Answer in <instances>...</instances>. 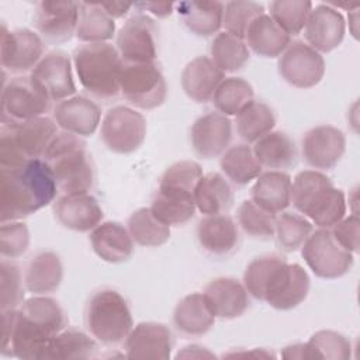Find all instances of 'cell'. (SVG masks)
Wrapping results in <instances>:
<instances>
[{
	"instance_id": "obj_52",
	"label": "cell",
	"mask_w": 360,
	"mask_h": 360,
	"mask_svg": "<svg viewBox=\"0 0 360 360\" xmlns=\"http://www.w3.org/2000/svg\"><path fill=\"white\" fill-rule=\"evenodd\" d=\"M335 240L347 252L357 253L359 252V232H360V219L357 214H352L349 217H343L339 222H336L330 229Z\"/></svg>"
},
{
	"instance_id": "obj_24",
	"label": "cell",
	"mask_w": 360,
	"mask_h": 360,
	"mask_svg": "<svg viewBox=\"0 0 360 360\" xmlns=\"http://www.w3.org/2000/svg\"><path fill=\"white\" fill-rule=\"evenodd\" d=\"M204 295L219 319H235L242 316L249 308V294L239 280L233 277H217L211 280Z\"/></svg>"
},
{
	"instance_id": "obj_46",
	"label": "cell",
	"mask_w": 360,
	"mask_h": 360,
	"mask_svg": "<svg viewBox=\"0 0 360 360\" xmlns=\"http://www.w3.org/2000/svg\"><path fill=\"white\" fill-rule=\"evenodd\" d=\"M238 224L242 231L255 239H270L274 236L276 226V214H271L252 200H245L238 207Z\"/></svg>"
},
{
	"instance_id": "obj_43",
	"label": "cell",
	"mask_w": 360,
	"mask_h": 360,
	"mask_svg": "<svg viewBox=\"0 0 360 360\" xmlns=\"http://www.w3.org/2000/svg\"><path fill=\"white\" fill-rule=\"evenodd\" d=\"M314 231L312 222L300 214L281 212L276 218L274 238L280 250L285 253L295 252L302 248L311 232Z\"/></svg>"
},
{
	"instance_id": "obj_15",
	"label": "cell",
	"mask_w": 360,
	"mask_h": 360,
	"mask_svg": "<svg viewBox=\"0 0 360 360\" xmlns=\"http://www.w3.org/2000/svg\"><path fill=\"white\" fill-rule=\"evenodd\" d=\"M278 75L297 89L316 86L325 75L323 56L304 41H292L278 56Z\"/></svg>"
},
{
	"instance_id": "obj_26",
	"label": "cell",
	"mask_w": 360,
	"mask_h": 360,
	"mask_svg": "<svg viewBox=\"0 0 360 360\" xmlns=\"http://www.w3.org/2000/svg\"><path fill=\"white\" fill-rule=\"evenodd\" d=\"M225 79V73L208 56L191 59L181 72V89L195 103H208Z\"/></svg>"
},
{
	"instance_id": "obj_25",
	"label": "cell",
	"mask_w": 360,
	"mask_h": 360,
	"mask_svg": "<svg viewBox=\"0 0 360 360\" xmlns=\"http://www.w3.org/2000/svg\"><path fill=\"white\" fill-rule=\"evenodd\" d=\"M200 246L212 256H228L239 243V231L235 219L226 214L205 215L197 225Z\"/></svg>"
},
{
	"instance_id": "obj_45",
	"label": "cell",
	"mask_w": 360,
	"mask_h": 360,
	"mask_svg": "<svg viewBox=\"0 0 360 360\" xmlns=\"http://www.w3.org/2000/svg\"><path fill=\"white\" fill-rule=\"evenodd\" d=\"M307 343L309 359H326V360H346L352 357L350 340L330 329H322L315 332Z\"/></svg>"
},
{
	"instance_id": "obj_18",
	"label": "cell",
	"mask_w": 360,
	"mask_h": 360,
	"mask_svg": "<svg viewBox=\"0 0 360 360\" xmlns=\"http://www.w3.org/2000/svg\"><path fill=\"white\" fill-rule=\"evenodd\" d=\"M304 162L314 170L333 169L345 155L346 136L333 125H318L311 128L302 138Z\"/></svg>"
},
{
	"instance_id": "obj_29",
	"label": "cell",
	"mask_w": 360,
	"mask_h": 360,
	"mask_svg": "<svg viewBox=\"0 0 360 360\" xmlns=\"http://www.w3.org/2000/svg\"><path fill=\"white\" fill-rule=\"evenodd\" d=\"M291 181L285 172H262L252 186L250 200L260 208L277 215L291 204Z\"/></svg>"
},
{
	"instance_id": "obj_56",
	"label": "cell",
	"mask_w": 360,
	"mask_h": 360,
	"mask_svg": "<svg viewBox=\"0 0 360 360\" xmlns=\"http://www.w3.org/2000/svg\"><path fill=\"white\" fill-rule=\"evenodd\" d=\"M281 357L283 359H301V360L309 359L307 343H294V345L285 346L281 352Z\"/></svg>"
},
{
	"instance_id": "obj_23",
	"label": "cell",
	"mask_w": 360,
	"mask_h": 360,
	"mask_svg": "<svg viewBox=\"0 0 360 360\" xmlns=\"http://www.w3.org/2000/svg\"><path fill=\"white\" fill-rule=\"evenodd\" d=\"M53 117L62 131L84 138L93 135L101 124V108L87 97L73 96L56 104Z\"/></svg>"
},
{
	"instance_id": "obj_48",
	"label": "cell",
	"mask_w": 360,
	"mask_h": 360,
	"mask_svg": "<svg viewBox=\"0 0 360 360\" xmlns=\"http://www.w3.org/2000/svg\"><path fill=\"white\" fill-rule=\"evenodd\" d=\"M262 14H264V7L260 3L250 0L228 1L224 7L222 27L226 32L245 39L248 28Z\"/></svg>"
},
{
	"instance_id": "obj_12",
	"label": "cell",
	"mask_w": 360,
	"mask_h": 360,
	"mask_svg": "<svg viewBox=\"0 0 360 360\" xmlns=\"http://www.w3.org/2000/svg\"><path fill=\"white\" fill-rule=\"evenodd\" d=\"M52 101L34 84L30 76L6 82L1 93V122H24L44 117Z\"/></svg>"
},
{
	"instance_id": "obj_34",
	"label": "cell",
	"mask_w": 360,
	"mask_h": 360,
	"mask_svg": "<svg viewBox=\"0 0 360 360\" xmlns=\"http://www.w3.org/2000/svg\"><path fill=\"white\" fill-rule=\"evenodd\" d=\"M195 208L204 215L225 214L233 204V190L229 181L217 172L202 174L194 188Z\"/></svg>"
},
{
	"instance_id": "obj_28",
	"label": "cell",
	"mask_w": 360,
	"mask_h": 360,
	"mask_svg": "<svg viewBox=\"0 0 360 360\" xmlns=\"http://www.w3.org/2000/svg\"><path fill=\"white\" fill-rule=\"evenodd\" d=\"M215 319L204 292H191L183 297L173 311L174 328L186 338L205 335L214 326Z\"/></svg>"
},
{
	"instance_id": "obj_17",
	"label": "cell",
	"mask_w": 360,
	"mask_h": 360,
	"mask_svg": "<svg viewBox=\"0 0 360 360\" xmlns=\"http://www.w3.org/2000/svg\"><path fill=\"white\" fill-rule=\"evenodd\" d=\"M34 84L51 100L63 101L73 97L76 84L72 73V60L62 51L45 53L30 75Z\"/></svg>"
},
{
	"instance_id": "obj_53",
	"label": "cell",
	"mask_w": 360,
	"mask_h": 360,
	"mask_svg": "<svg viewBox=\"0 0 360 360\" xmlns=\"http://www.w3.org/2000/svg\"><path fill=\"white\" fill-rule=\"evenodd\" d=\"M135 8H139L141 11H149L153 15L159 17V18H165L169 17L173 11L174 4L173 3H150V1H142V3H136L134 4Z\"/></svg>"
},
{
	"instance_id": "obj_33",
	"label": "cell",
	"mask_w": 360,
	"mask_h": 360,
	"mask_svg": "<svg viewBox=\"0 0 360 360\" xmlns=\"http://www.w3.org/2000/svg\"><path fill=\"white\" fill-rule=\"evenodd\" d=\"M256 159L262 167L270 170L290 169L298 160V150L295 142L283 131H271L257 139L252 148Z\"/></svg>"
},
{
	"instance_id": "obj_40",
	"label": "cell",
	"mask_w": 360,
	"mask_h": 360,
	"mask_svg": "<svg viewBox=\"0 0 360 360\" xmlns=\"http://www.w3.org/2000/svg\"><path fill=\"white\" fill-rule=\"evenodd\" d=\"M236 132L246 143H255L257 139L271 132L276 125V115L270 105L263 101L252 100L239 114L235 115Z\"/></svg>"
},
{
	"instance_id": "obj_9",
	"label": "cell",
	"mask_w": 360,
	"mask_h": 360,
	"mask_svg": "<svg viewBox=\"0 0 360 360\" xmlns=\"http://www.w3.org/2000/svg\"><path fill=\"white\" fill-rule=\"evenodd\" d=\"M120 93L139 110H153L166 101L167 84L159 66L152 63H122Z\"/></svg>"
},
{
	"instance_id": "obj_4",
	"label": "cell",
	"mask_w": 360,
	"mask_h": 360,
	"mask_svg": "<svg viewBox=\"0 0 360 360\" xmlns=\"http://www.w3.org/2000/svg\"><path fill=\"white\" fill-rule=\"evenodd\" d=\"M42 159L52 170L62 194L89 193L93 187L94 165L82 136L59 131Z\"/></svg>"
},
{
	"instance_id": "obj_38",
	"label": "cell",
	"mask_w": 360,
	"mask_h": 360,
	"mask_svg": "<svg viewBox=\"0 0 360 360\" xmlns=\"http://www.w3.org/2000/svg\"><path fill=\"white\" fill-rule=\"evenodd\" d=\"M115 34V22L100 3H80L76 38L84 44L107 42Z\"/></svg>"
},
{
	"instance_id": "obj_41",
	"label": "cell",
	"mask_w": 360,
	"mask_h": 360,
	"mask_svg": "<svg viewBox=\"0 0 360 360\" xmlns=\"http://www.w3.org/2000/svg\"><path fill=\"white\" fill-rule=\"evenodd\" d=\"M211 60L224 73H233L240 70L250 58L249 48L245 39L238 38L226 31L218 32L210 46Z\"/></svg>"
},
{
	"instance_id": "obj_1",
	"label": "cell",
	"mask_w": 360,
	"mask_h": 360,
	"mask_svg": "<svg viewBox=\"0 0 360 360\" xmlns=\"http://www.w3.org/2000/svg\"><path fill=\"white\" fill-rule=\"evenodd\" d=\"M243 285L255 300L277 311H290L305 301L311 280L298 263L276 253L255 257L245 269Z\"/></svg>"
},
{
	"instance_id": "obj_22",
	"label": "cell",
	"mask_w": 360,
	"mask_h": 360,
	"mask_svg": "<svg viewBox=\"0 0 360 360\" xmlns=\"http://www.w3.org/2000/svg\"><path fill=\"white\" fill-rule=\"evenodd\" d=\"M58 222L75 232H91L103 221V210L90 193L62 194L53 205Z\"/></svg>"
},
{
	"instance_id": "obj_6",
	"label": "cell",
	"mask_w": 360,
	"mask_h": 360,
	"mask_svg": "<svg viewBox=\"0 0 360 360\" xmlns=\"http://www.w3.org/2000/svg\"><path fill=\"white\" fill-rule=\"evenodd\" d=\"M58 132V124L46 115L24 122H1L0 169H14L31 159H42Z\"/></svg>"
},
{
	"instance_id": "obj_11",
	"label": "cell",
	"mask_w": 360,
	"mask_h": 360,
	"mask_svg": "<svg viewBox=\"0 0 360 360\" xmlns=\"http://www.w3.org/2000/svg\"><path fill=\"white\" fill-rule=\"evenodd\" d=\"M100 138L104 146L120 155L138 150L146 138V120L127 105L110 108L100 124Z\"/></svg>"
},
{
	"instance_id": "obj_35",
	"label": "cell",
	"mask_w": 360,
	"mask_h": 360,
	"mask_svg": "<svg viewBox=\"0 0 360 360\" xmlns=\"http://www.w3.org/2000/svg\"><path fill=\"white\" fill-rule=\"evenodd\" d=\"M174 6L183 24L197 37H211L222 27L225 4L221 1H181Z\"/></svg>"
},
{
	"instance_id": "obj_51",
	"label": "cell",
	"mask_w": 360,
	"mask_h": 360,
	"mask_svg": "<svg viewBox=\"0 0 360 360\" xmlns=\"http://www.w3.org/2000/svg\"><path fill=\"white\" fill-rule=\"evenodd\" d=\"M30 246L28 226L21 221L1 222L0 226V253L4 259L22 256Z\"/></svg>"
},
{
	"instance_id": "obj_27",
	"label": "cell",
	"mask_w": 360,
	"mask_h": 360,
	"mask_svg": "<svg viewBox=\"0 0 360 360\" xmlns=\"http://www.w3.org/2000/svg\"><path fill=\"white\" fill-rule=\"evenodd\" d=\"M134 240L128 229L117 221H105L90 232L93 252L107 263H124L134 252Z\"/></svg>"
},
{
	"instance_id": "obj_50",
	"label": "cell",
	"mask_w": 360,
	"mask_h": 360,
	"mask_svg": "<svg viewBox=\"0 0 360 360\" xmlns=\"http://www.w3.org/2000/svg\"><path fill=\"white\" fill-rule=\"evenodd\" d=\"M201 166L194 160H179L170 165L162 174L159 186L180 188L194 193V188L202 177Z\"/></svg>"
},
{
	"instance_id": "obj_32",
	"label": "cell",
	"mask_w": 360,
	"mask_h": 360,
	"mask_svg": "<svg viewBox=\"0 0 360 360\" xmlns=\"http://www.w3.org/2000/svg\"><path fill=\"white\" fill-rule=\"evenodd\" d=\"M245 39L248 48L262 58H278L291 42V37L266 13L250 24Z\"/></svg>"
},
{
	"instance_id": "obj_47",
	"label": "cell",
	"mask_w": 360,
	"mask_h": 360,
	"mask_svg": "<svg viewBox=\"0 0 360 360\" xmlns=\"http://www.w3.org/2000/svg\"><path fill=\"white\" fill-rule=\"evenodd\" d=\"M18 308L34 321L46 326L55 335H58L66 326V318L62 307L51 297L34 295L24 300Z\"/></svg>"
},
{
	"instance_id": "obj_3",
	"label": "cell",
	"mask_w": 360,
	"mask_h": 360,
	"mask_svg": "<svg viewBox=\"0 0 360 360\" xmlns=\"http://www.w3.org/2000/svg\"><path fill=\"white\" fill-rule=\"evenodd\" d=\"M291 202L318 228L330 229L346 217V195L319 170H302L291 181Z\"/></svg>"
},
{
	"instance_id": "obj_30",
	"label": "cell",
	"mask_w": 360,
	"mask_h": 360,
	"mask_svg": "<svg viewBox=\"0 0 360 360\" xmlns=\"http://www.w3.org/2000/svg\"><path fill=\"white\" fill-rule=\"evenodd\" d=\"M63 280L60 257L52 250H42L32 256L24 270V284L34 295H46L59 288Z\"/></svg>"
},
{
	"instance_id": "obj_37",
	"label": "cell",
	"mask_w": 360,
	"mask_h": 360,
	"mask_svg": "<svg viewBox=\"0 0 360 360\" xmlns=\"http://www.w3.org/2000/svg\"><path fill=\"white\" fill-rule=\"evenodd\" d=\"M219 166L225 177L236 186H246L256 180L263 169L248 143L229 146L221 155Z\"/></svg>"
},
{
	"instance_id": "obj_36",
	"label": "cell",
	"mask_w": 360,
	"mask_h": 360,
	"mask_svg": "<svg viewBox=\"0 0 360 360\" xmlns=\"http://www.w3.org/2000/svg\"><path fill=\"white\" fill-rule=\"evenodd\" d=\"M97 340L76 329H63L52 338L42 360H87L97 356Z\"/></svg>"
},
{
	"instance_id": "obj_10",
	"label": "cell",
	"mask_w": 360,
	"mask_h": 360,
	"mask_svg": "<svg viewBox=\"0 0 360 360\" xmlns=\"http://www.w3.org/2000/svg\"><path fill=\"white\" fill-rule=\"evenodd\" d=\"M301 255L311 271L325 280L339 278L347 274L354 263L353 253L343 249L329 229L312 231L301 248Z\"/></svg>"
},
{
	"instance_id": "obj_44",
	"label": "cell",
	"mask_w": 360,
	"mask_h": 360,
	"mask_svg": "<svg viewBox=\"0 0 360 360\" xmlns=\"http://www.w3.org/2000/svg\"><path fill=\"white\" fill-rule=\"evenodd\" d=\"M312 7L308 0H274L269 4V15L291 37L304 30Z\"/></svg>"
},
{
	"instance_id": "obj_5",
	"label": "cell",
	"mask_w": 360,
	"mask_h": 360,
	"mask_svg": "<svg viewBox=\"0 0 360 360\" xmlns=\"http://www.w3.org/2000/svg\"><path fill=\"white\" fill-rule=\"evenodd\" d=\"M122 63L120 52L108 42L83 44L73 52V66L82 87L104 101L120 94Z\"/></svg>"
},
{
	"instance_id": "obj_42",
	"label": "cell",
	"mask_w": 360,
	"mask_h": 360,
	"mask_svg": "<svg viewBox=\"0 0 360 360\" xmlns=\"http://www.w3.org/2000/svg\"><path fill=\"white\" fill-rule=\"evenodd\" d=\"M255 97L252 84L243 77H225L212 96V104L218 112L229 117L239 114Z\"/></svg>"
},
{
	"instance_id": "obj_16",
	"label": "cell",
	"mask_w": 360,
	"mask_h": 360,
	"mask_svg": "<svg viewBox=\"0 0 360 360\" xmlns=\"http://www.w3.org/2000/svg\"><path fill=\"white\" fill-rule=\"evenodd\" d=\"M80 3L44 0L37 4L34 27L44 42L62 44L76 34Z\"/></svg>"
},
{
	"instance_id": "obj_39",
	"label": "cell",
	"mask_w": 360,
	"mask_h": 360,
	"mask_svg": "<svg viewBox=\"0 0 360 360\" xmlns=\"http://www.w3.org/2000/svg\"><path fill=\"white\" fill-rule=\"evenodd\" d=\"M127 229L132 240L145 248H158L170 239V226L163 224L152 212L150 207L134 211L127 221Z\"/></svg>"
},
{
	"instance_id": "obj_2",
	"label": "cell",
	"mask_w": 360,
	"mask_h": 360,
	"mask_svg": "<svg viewBox=\"0 0 360 360\" xmlns=\"http://www.w3.org/2000/svg\"><path fill=\"white\" fill-rule=\"evenodd\" d=\"M58 184L44 159L0 169V221H21L53 202Z\"/></svg>"
},
{
	"instance_id": "obj_57",
	"label": "cell",
	"mask_w": 360,
	"mask_h": 360,
	"mask_svg": "<svg viewBox=\"0 0 360 360\" xmlns=\"http://www.w3.org/2000/svg\"><path fill=\"white\" fill-rule=\"evenodd\" d=\"M274 357V354L266 349H252L248 352H231V353H225L224 357Z\"/></svg>"
},
{
	"instance_id": "obj_19",
	"label": "cell",
	"mask_w": 360,
	"mask_h": 360,
	"mask_svg": "<svg viewBox=\"0 0 360 360\" xmlns=\"http://www.w3.org/2000/svg\"><path fill=\"white\" fill-rule=\"evenodd\" d=\"M191 146L202 159L221 156L232 141V122L229 117L211 111L198 117L190 131Z\"/></svg>"
},
{
	"instance_id": "obj_49",
	"label": "cell",
	"mask_w": 360,
	"mask_h": 360,
	"mask_svg": "<svg viewBox=\"0 0 360 360\" xmlns=\"http://www.w3.org/2000/svg\"><path fill=\"white\" fill-rule=\"evenodd\" d=\"M24 274L17 263L7 259L1 260L0 267V304L1 311L15 309L24 301Z\"/></svg>"
},
{
	"instance_id": "obj_7",
	"label": "cell",
	"mask_w": 360,
	"mask_h": 360,
	"mask_svg": "<svg viewBox=\"0 0 360 360\" xmlns=\"http://www.w3.org/2000/svg\"><path fill=\"white\" fill-rule=\"evenodd\" d=\"M84 323L90 336L110 346L122 343L134 328L129 305L124 295L114 288H101L89 298Z\"/></svg>"
},
{
	"instance_id": "obj_20",
	"label": "cell",
	"mask_w": 360,
	"mask_h": 360,
	"mask_svg": "<svg viewBox=\"0 0 360 360\" xmlns=\"http://www.w3.org/2000/svg\"><path fill=\"white\" fill-rule=\"evenodd\" d=\"M172 330L160 322L136 323L124 340L125 356L129 359H170L173 350Z\"/></svg>"
},
{
	"instance_id": "obj_54",
	"label": "cell",
	"mask_w": 360,
	"mask_h": 360,
	"mask_svg": "<svg viewBox=\"0 0 360 360\" xmlns=\"http://www.w3.org/2000/svg\"><path fill=\"white\" fill-rule=\"evenodd\" d=\"M207 357L212 359L215 357V354L211 353L207 347H202L198 345H188L176 354V359H207Z\"/></svg>"
},
{
	"instance_id": "obj_31",
	"label": "cell",
	"mask_w": 360,
	"mask_h": 360,
	"mask_svg": "<svg viewBox=\"0 0 360 360\" xmlns=\"http://www.w3.org/2000/svg\"><path fill=\"white\" fill-rule=\"evenodd\" d=\"M150 210L163 224L169 226L184 225L194 217L197 210L194 193L172 187H158Z\"/></svg>"
},
{
	"instance_id": "obj_8",
	"label": "cell",
	"mask_w": 360,
	"mask_h": 360,
	"mask_svg": "<svg viewBox=\"0 0 360 360\" xmlns=\"http://www.w3.org/2000/svg\"><path fill=\"white\" fill-rule=\"evenodd\" d=\"M1 354L34 360L44 357V353L55 336L46 326L15 309L1 311Z\"/></svg>"
},
{
	"instance_id": "obj_14",
	"label": "cell",
	"mask_w": 360,
	"mask_h": 360,
	"mask_svg": "<svg viewBox=\"0 0 360 360\" xmlns=\"http://www.w3.org/2000/svg\"><path fill=\"white\" fill-rule=\"evenodd\" d=\"M0 59L4 72L21 75L31 72L45 56V42L38 32L28 28L7 30L1 24Z\"/></svg>"
},
{
	"instance_id": "obj_55",
	"label": "cell",
	"mask_w": 360,
	"mask_h": 360,
	"mask_svg": "<svg viewBox=\"0 0 360 360\" xmlns=\"http://www.w3.org/2000/svg\"><path fill=\"white\" fill-rule=\"evenodd\" d=\"M101 7L105 10V13L114 20V18H121L124 17L131 7H134L132 4L128 3H121V1H110V3H100Z\"/></svg>"
},
{
	"instance_id": "obj_13",
	"label": "cell",
	"mask_w": 360,
	"mask_h": 360,
	"mask_svg": "<svg viewBox=\"0 0 360 360\" xmlns=\"http://www.w3.org/2000/svg\"><path fill=\"white\" fill-rule=\"evenodd\" d=\"M159 27L143 13L131 15L120 28L115 48L125 63H152L158 56Z\"/></svg>"
},
{
	"instance_id": "obj_21",
	"label": "cell",
	"mask_w": 360,
	"mask_h": 360,
	"mask_svg": "<svg viewBox=\"0 0 360 360\" xmlns=\"http://www.w3.org/2000/svg\"><path fill=\"white\" fill-rule=\"evenodd\" d=\"M302 31L307 44L312 49L319 53H328L342 44L346 34V22L336 8L329 4H318L312 7Z\"/></svg>"
}]
</instances>
